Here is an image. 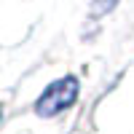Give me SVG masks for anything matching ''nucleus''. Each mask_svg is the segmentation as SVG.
Returning <instances> with one entry per match:
<instances>
[{
	"label": "nucleus",
	"mask_w": 134,
	"mask_h": 134,
	"mask_svg": "<svg viewBox=\"0 0 134 134\" xmlns=\"http://www.w3.org/2000/svg\"><path fill=\"white\" fill-rule=\"evenodd\" d=\"M0 121H3V105H0Z\"/></svg>",
	"instance_id": "2"
},
{
	"label": "nucleus",
	"mask_w": 134,
	"mask_h": 134,
	"mask_svg": "<svg viewBox=\"0 0 134 134\" xmlns=\"http://www.w3.org/2000/svg\"><path fill=\"white\" fill-rule=\"evenodd\" d=\"M78 88L81 86H78V81L72 75H64L59 81H54L46 91L40 94V99L35 102V113L40 118H54V115L64 113V110L78 99Z\"/></svg>",
	"instance_id": "1"
}]
</instances>
